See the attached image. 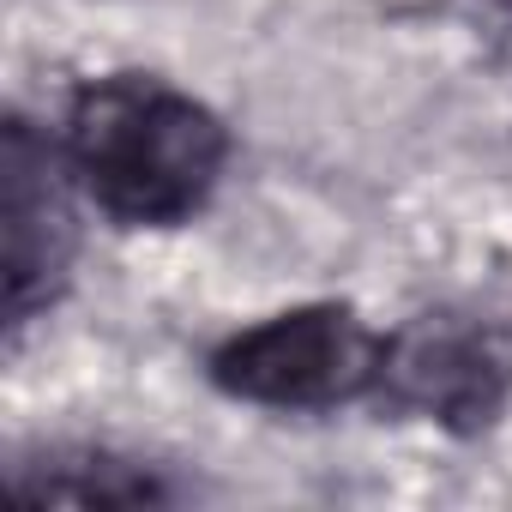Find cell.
<instances>
[{
    "instance_id": "4",
    "label": "cell",
    "mask_w": 512,
    "mask_h": 512,
    "mask_svg": "<svg viewBox=\"0 0 512 512\" xmlns=\"http://www.w3.org/2000/svg\"><path fill=\"white\" fill-rule=\"evenodd\" d=\"M67 151L37 139L31 121H7L0 145V241H7V326L19 332L49 308L73 266V205H67Z\"/></svg>"
},
{
    "instance_id": "5",
    "label": "cell",
    "mask_w": 512,
    "mask_h": 512,
    "mask_svg": "<svg viewBox=\"0 0 512 512\" xmlns=\"http://www.w3.org/2000/svg\"><path fill=\"white\" fill-rule=\"evenodd\" d=\"M7 494L25 506H157V500H175V482H163L133 458L67 446V452H49L43 464H19L7 476Z\"/></svg>"
},
{
    "instance_id": "3",
    "label": "cell",
    "mask_w": 512,
    "mask_h": 512,
    "mask_svg": "<svg viewBox=\"0 0 512 512\" xmlns=\"http://www.w3.org/2000/svg\"><path fill=\"white\" fill-rule=\"evenodd\" d=\"M380 392L398 410L476 434L512 398V326L476 314H422L386 338Z\"/></svg>"
},
{
    "instance_id": "2",
    "label": "cell",
    "mask_w": 512,
    "mask_h": 512,
    "mask_svg": "<svg viewBox=\"0 0 512 512\" xmlns=\"http://www.w3.org/2000/svg\"><path fill=\"white\" fill-rule=\"evenodd\" d=\"M386 338L338 302L272 314L211 350V386L266 410H338L380 392Z\"/></svg>"
},
{
    "instance_id": "1",
    "label": "cell",
    "mask_w": 512,
    "mask_h": 512,
    "mask_svg": "<svg viewBox=\"0 0 512 512\" xmlns=\"http://www.w3.org/2000/svg\"><path fill=\"white\" fill-rule=\"evenodd\" d=\"M67 169L85 199L127 229L187 223L229 157L223 121L151 73L91 79L67 109Z\"/></svg>"
}]
</instances>
